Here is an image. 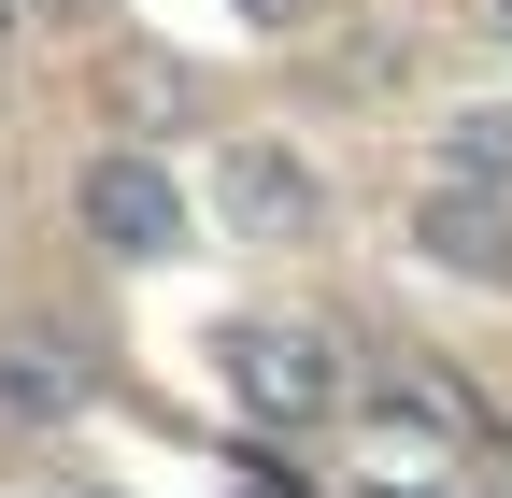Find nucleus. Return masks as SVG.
Listing matches in <instances>:
<instances>
[{
    "label": "nucleus",
    "mask_w": 512,
    "mask_h": 498,
    "mask_svg": "<svg viewBox=\"0 0 512 498\" xmlns=\"http://www.w3.org/2000/svg\"><path fill=\"white\" fill-rule=\"evenodd\" d=\"M228 228H242V242H313V171H299L285 143H242V157H228Z\"/></svg>",
    "instance_id": "nucleus-2"
},
{
    "label": "nucleus",
    "mask_w": 512,
    "mask_h": 498,
    "mask_svg": "<svg viewBox=\"0 0 512 498\" xmlns=\"http://www.w3.org/2000/svg\"><path fill=\"white\" fill-rule=\"evenodd\" d=\"M214 370H228V399H242L256 427L342 413V356H328V328H299V314H242V328L214 342Z\"/></svg>",
    "instance_id": "nucleus-1"
},
{
    "label": "nucleus",
    "mask_w": 512,
    "mask_h": 498,
    "mask_svg": "<svg viewBox=\"0 0 512 498\" xmlns=\"http://www.w3.org/2000/svg\"><path fill=\"white\" fill-rule=\"evenodd\" d=\"M86 228L114 242V257H157V242H171V185H157L143 157H100V171H86Z\"/></svg>",
    "instance_id": "nucleus-3"
},
{
    "label": "nucleus",
    "mask_w": 512,
    "mask_h": 498,
    "mask_svg": "<svg viewBox=\"0 0 512 498\" xmlns=\"http://www.w3.org/2000/svg\"><path fill=\"white\" fill-rule=\"evenodd\" d=\"M441 157H456V171H498V185H512V114H470V129L441 143Z\"/></svg>",
    "instance_id": "nucleus-5"
},
{
    "label": "nucleus",
    "mask_w": 512,
    "mask_h": 498,
    "mask_svg": "<svg viewBox=\"0 0 512 498\" xmlns=\"http://www.w3.org/2000/svg\"><path fill=\"white\" fill-rule=\"evenodd\" d=\"M427 242H441V257L512 271V200H456V185H441V200H427Z\"/></svg>",
    "instance_id": "nucleus-4"
}]
</instances>
